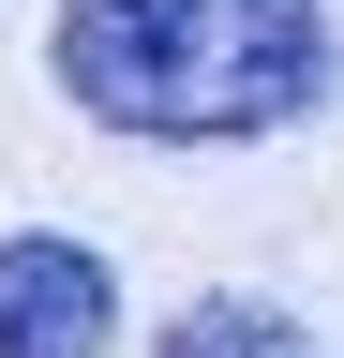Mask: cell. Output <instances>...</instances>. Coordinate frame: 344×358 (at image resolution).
<instances>
[{"label":"cell","instance_id":"cell-1","mask_svg":"<svg viewBox=\"0 0 344 358\" xmlns=\"http://www.w3.org/2000/svg\"><path fill=\"white\" fill-rule=\"evenodd\" d=\"M46 75L75 120L150 150H240L329 105V15L315 0H60Z\"/></svg>","mask_w":344,"mask_h":358},{"label":"cell","instance_id":"cell-2","mask_svg":"<svg viewBox=\"0 0 344 358\" xmlns=\"http://www.w3.org/2000/svg\"><path fill=\"white\" fill-rule=\"evenodd\" d=\"M120 268L90 239H0V358H105Z\"/></svg>","mask_w":344,"mask_h":358},{"label":"cell","instance_id":"cell-3","mask_svg":"<svg viewBox=\"0 0 344 358\" xmlns=\"http://www.w3.org/2000/svg\"><path fill=\"white\" fill-rule=\"evenodd\" d=\"M165 358H315V343H299V313H270V299H195L180 329H165Z\"/></svg>","mask_w":344,"mask_h":358}]
</instances>
